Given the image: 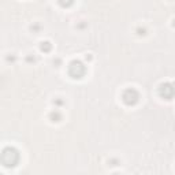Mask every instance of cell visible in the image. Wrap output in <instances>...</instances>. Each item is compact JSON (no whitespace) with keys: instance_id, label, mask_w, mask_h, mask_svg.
I'll return each instance as SVG.
<instances>
[{"instance_id":"obj_1","label":"cell","mask_w":175,"mask_h":175,"mask_svg":"<svg viewBox=\"0 0 175 175\" xmlns=\"http://www.w3.org/2000/svg\"><path fill=\"white\" fill-rule=\"evenodd\" d=\"M0 160H2V164L7 168H11V167H15L19 161V152L12 146H7L3 149L2 156H0Z\"/></svg>"},{"instance_id":"obj_2","label":"cell","mask_w":175,"mask_h":175,"mask_svg":"<svg viewBox=\"0 0 175 175\" xmlns=\"http://www.w3.org/2000/svg\"><path fill=\"white\" fill-rule=\"evenodd\" d=\"M85 73H86V68H85L84 63H81L79 60H73L68 66V74L73 78H82Z\"/></svg>"},{"instance_id":"obj_3","label":"cell","mask_w":175,"mask_h":175,"mask_svg":"<svg viewBox=\"0 0 175 175\" xmlns=\"http://www.w3.org/2000/svg\"><path fill=\"white\" fill-rule=\"evenodd\" d=\"M122 98H123V101H125V104H127V105H134V104H137V101H138L139 94L136 89L130 88V89H126L125 92H123Z\"/></svg>"},{"instance_id":"obj_4","label":"cell","mask_w":175,"mask_h":175,"mask_svg":"<svg viewBox=\"0 0 175 175\" xmlns=\"http://www.w3.org/2000/svg\"><path fill=\"white\" fill-rule=\"evenodd\" d=\"M159 93L163 98L166 100H170L175 96V85L171 84V82H166V84H161L160 89H159Z\"/></svg>"},{"instance_id":"obj_5","label":"cell","mask_w":175,"mask_h":175,"mask_svg":"<svg viewBox=\"0 0 175 175\" xmlns=\"http://www.w3.org/2000/svg\"><path fill=\"white\" fill-rule=\"evenodd\" d=\"M51 119H52V122H59V120L62 119V115H60V112L55 111L51 114Z\"/></svg>"},{"instance_id":"obj_6","label":"cell","mask_w":175,"mask_h":175,"mask_svg":"<svg viewBox=\"0 0 175 175\" xmlns=\"http://www.w3.org/2000/svg\"><path fill=\"white\" fill-rule=\"evenodd\" d=\"M73 3H74V0H59V4L62 5V7H70Z\"/></svg>"},{"instance_id":"obj_7","label":"cell","mask_w":175,"mask_h":175,"mask_svg":"<svg viewBox=\"0 0 175 175\" xmlns=\"http://www.w3.org/2000/svg\"><path fill=\"white\" fill-rule=\"evenodd\" d=\"M41 51H44V52H48V51H51V44H49L48 41H45V43H43V44H41Z\"/></svg>"},{"instance_id":"obj_8","label":"cell","mask_w":175,"mask_h":175,"mask_svg":"<svg viewBox=\"0 0 175 175\" xmlns=\"http://www.w3.org/2000/svg\"><path fill=\"white\" fill-rule=\"evenodd\" d=\"M174 25H175V22H174Z\"/></svg>"}]
</instances>
